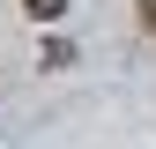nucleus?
Listing matches in <instances>:
<instances>
[{
    "label": "nucleus",
    "instance_id": "1",
    "mask_svg": "<svg viewBox=\"0 0 156 149\" xmlns=\"http://www.w3.org/2000/svg\"><path fill=\"white\" fill-rule=\"evenodd\" d=\"M23 15H37V23H60V15H67V0H23Z\"/></svg>",
    "mask_w": 156,
    "mask_h": 149
},
{
    "label": "nucleus",
    "instance_id": "2",
    "mask_svg": "<svg viewBox=\"0 0 156 149\" xmlns=\"http://www.w3.org/2000/svg\"><path fill=\"white\" fill-rule=\"evenodd\" d=\"M141 23H149V30H156V0H141Z\"/></svg>",
    "mask_w": 156,
    "mask_h": 149
}]
</instances>
